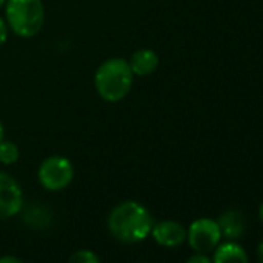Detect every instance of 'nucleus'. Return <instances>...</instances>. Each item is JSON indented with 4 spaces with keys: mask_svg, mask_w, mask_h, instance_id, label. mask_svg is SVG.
Here are the masks:
<instances>
[{
    "mask_svg": "<svg viewBox=\"0 0 263 263\" xmlns=\"http://www.w3.org/2000/svg\"><path fill=\"white\" fill-rule=\"evenodd\" d=\"M152 226L154 218L149 209L135 200H125L116 204L107 218V228L111 237L125 245H134L147 238Z\"/></svg>",
    "mask_w": 263,
    "mask_h": 263,
    "instance_id": "f257e3e1",
    "label": "nucleus"
},
{
    "mask_svg": "<svg viewBox=\"0 0 263 263\" xmlns=\"http://www.w3.org/2000/svg\"><path fill=\"white\" fill-rule=\"evenodd\" d=\"M134 73L130 70L128 61L124 58L105 59L95 73V90L98 96L105 102L122 101L134 87Z\"/></svg>",
    "mask_w": 263,
    "mask_h": 263,
    "instance_id": "f03ea898",
    "label": "nucleus"
},
{
    "mask_svg": "<svg viewBox=\"0 0 263 263\" xmlns=\"http://www.w3.org/2000/svg\"><path fill=\"white\" fill-rule=\"evenodd\" d=\"M5 22L11 33L22 39L37 36L45 24V7L42 0H7Z\"/></svg>",
    "mask_w": 263,
    "mask_h": 263,
    "instance_id": "7ed1b4c3",
    "label": "nucleus"
},
{
    "mask_svg": "<svg viewBox=\"0 0 263 263\" xmlns=\"http://www.w3.org/2000/svg\"><path fill=\"white\" fill-rule=\"evenodd\" d=\"M37 178L45 191H64L74 178V166L67 157L51 155L41 163L37 169Z\"/></svg>",
    "mask_w": 263,
    "mask_h": 263,
    "instance_id": "20e7f679",
    "label": "nucleus"
},
{
    "mask_svg": "<svg viewBox=\"0 0 263 263\" xmlns=\"http://www.w3.org/2000/svg\"><path fill=\"white\" fill-rule=\"evenodd\" d=\"M186 240L195 252L208 254L214 251L221 240V232L217 220L209 217L197 218L195 221L191 223Z\"/></svg>",
    "mask_w": 263,
    "mask_h": 263,
    "instance_id": "39448f33",
    "label": "nucleus"
},
{
    "mask_svg": "<svg viewBox=\"0 0 263 263\" xmlns=\"http://www.w3.org/2000/svg\"><path fill=\"white\" fill-rule=\"evenodd\" d=\"M24 208V191L8 172L0 171V220L17 215Z\"/></svg>",
    "mask_w": 263,
    "mask_h": 263,
    "instance_id": "423d86ee",
    "label": "nucleus"
},
{
    "mask_svg": "<svg viewBox=\"0 0 263 263\" xmlns=\"http://www.w3.org/2000/svg\"><path fill=\"white\" fill-rule=\"evenodd\" d=\"M151 235L160 246L178 248L186 241L187 229L175 220H163V221L154 223Z\"/></svg>",
    "mask_w": 263,
    "mask_h": 263,
    "instance_id": "0eeeda50",
    "label": "nucleus"
},
{
    "mask_svg": "<svg viewBox=\"0 0 263 263\" xmlns=\"http://www.w3.org/2000/svg\"><path fill=\"white\" fill-rule=\"evenodd\" d=\"M128 65L134 76L146 78L157 71L160 65V56L152 48H140L130 56Z\"/></svg>",
    "mask_w": 263,
    "mask_h": 263,
    "instance_id": "6e6552de",
    "label": "nucleus"
},
{
    "mask_svg": "<svg viewBox=\"0 0 263 263\" xmlns=\"http://www.w3.org/2000/svg\"><path fill=\"white\" fill-rule=\"evenodd\" d=\"M218 228H220V232H221V237L228 238V240H238L243 234H245V229H246V220H245V215L237 211V209H228L224 211L218 220Z\"/></svg>",
    "mask_w": 263,
    "mask_h": 263,
    "instance_id": "1a4fd4ad",
    "label": "nucleus"
},
{
    "mask_svg": "<svg viewBox=\"0 0 263 263\" xmlns=\"http://www.w3.org/2000/svg\"><path fill=\"white\" fill-rule=\"evenodd\" d=\"M212 263H249V258L246 251L238 243L228 240L224 243H218L214 249Z\"/></svg>",
    "mask_w": 263,
    "mask_h": 263,
    "instance_id": "9d476101",
    "label": "nucleus"
},
{
    "mask_svg": "<svg viewBox=\"0 0 263 263\" xmlns=\"http://www.w3.org/2000/svg\"><path fill=\"white\" fill-rule=\"evenodd\" d=\"M21 151L19 146L10 140H2L0 141V163L4 166H11L19 161Z\"/></svg>",
    "mask_w": 263,
    "mask_h": 263,
    "instance_id": "9b49d317",
    "label": "nucleus"
},
{
    "mask_svg": "<svg viewBox=\"0 0 263 263\" xmlns=\"http://www.w3.org/2000/svg\"><path fill=\"white\" fill-rule=\"evenodd\" d=\"M68 263H101V260L96 252L90 249H79L70 255Z\"/></svg>",
    "mask_w": 263,
    "mask_h": 263,
    "instance_id": "f8f14e48",
    "label": "nucleus"
},
{
    "mask_svg": "<svg viewBox=\"0 0 263 263\" xmlns=\"http://www.w3.org/2000/svg\"><path fill=\"white\" fill-rule=\"evenodd\" d=\"M8 34H10V28L5 22V19L0 16V48H2L8 39Z\"/></svg>",
    "mask_w": 263,
    "mask_h": 263,
    "instance_id": "ddd939ff",
    "label": "nucleus"
},
{
    "mask_svg": "<svg viewBox=\"0 0 263 263\" xmlns=\"http://www.w3.org/2000/svg\"><path fill=\"white\" fill-rule=\"evenodd\" d=\"M186 263H212V258H209L206 254H203V252H195L194 255H191L189 258H187V261Z\"/></svg>",
    "mask_w": 263,
    "mask_h": 263,
    "instance_id": "4468645a",
    "label": "nucleus"
},
{
    "mask_svg": "<svg viewBox=\"0 0 263 263\" xmlns=\"http://www.w3.org/2000/svg\"><path fill=\"white\" fill-rule=\"evenodd\" d=\"M0 263H24V261L16 255H2L0 257Z\"/></svg>",
    "mask_w": 263,
    "mask_h": 263,
    "instance_id": "2eb2a0df",
    "label": "nucleus"
},
{
    "mask_svg": "<svg viewBox=\"0 0 263 263\" xmlns=\"http://www.w3.org/2000/svg\"><path fill=\"white\" fill-rule=\"evenodd\" d=\"M257 254H258V260H260V263H263V238H261V241H260V245H258Z\"/></svg>",
    "mask_w": 263,
    "mask_h": 263,
    "instance_id": "dca6fc26",
    "label": "nucleus"
},
{
    "mask_svg": "<svg viewBox=\"0 0 263 263\" xmlns=\"http://www.w3.org/2000/svg\"><path fill=\"white\" fill-rule=\"evenodd\" d=\"M5 140V127L2 124V121H0V141Z\"/></svg>",
    "mask_w": 263,
    "mask_h": 263,
    "instance_id": "f3484780",
    "label": "nucleus"
},
{
    "mask_svg": "<svg viewBox=\"0 0 263 263\" xmlns=\"http://www.w3.org/2000/svg\"><path fill=\"white\" fill-rule=\"evenodd\" d=\"M258 218H260V221H261V224H263V201H261V204L258 206Z\"/></svg>",
    "mask_w": 263,
    "mask_h": 263,
    "instance_id": "a211bd4d",
    "label": "nucleus"
},
{
    "mask_svg": "<svg viewBox=\"0 0 263 263\" xmlns=\"http://www.w3.org/2000/svg\"><path fill=\"white\" fill-rule=\"evenodd\" d=\"M5 4H7V0H0V11L5 8Z\"/></svg>",
    "mask_w": 263,
    "mask_h": 263,
    "instance_id": "6ab92c4d",
    "label": "nucleus"
},
{
    "mask_svg": "<svg viewBox=\"0 0 263 263\" xmlns=\"http://www.w3.org/2000/svg\"><path fill=\"white\" fill-rule=\"evenodd\" d=\"M141 263H147V261H141Z\"/></svg>",
    "mask_w": 263,
    "mask_h": 263,
    "instance_id": "aec40b11",
    "label": "nucleus"
}]
</instances>
